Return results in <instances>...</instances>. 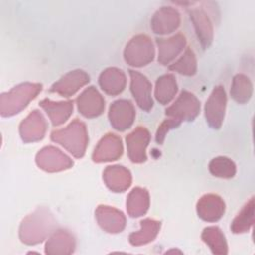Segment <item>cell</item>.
Listing matches in <instances>:
<instances>
[{"label":"cell","instance_id":"obj_1","mask_svg":"<svg viewBox=\"0 0 255 255\" xmlns=\"http://www.w3.org/2000/svg\"><path fill=\"white\" fill-rule=\"evenodd\" d=\"M56 219L49 208L38 207L22 220L19 238L26 245L39 244L56 230Z\"/></svg>","mask_w":255,"mask_h":255},{"label":"cell","instance_id":"obj_2","mask_svg":"<svg viewBox=\"0 0 255 255\" xmlns=\"http://www.w3.org/2000/svg\"><path fill=\"white\" fill-rule=\"evenodd\" d=\"M51 139L62 145L74 157L82 158L89 143L86 124L79 119H75L66 128L53 130Z\"/></svg>","mask_w":255,"mask_h":255},{"label":"cell","instance_id":"obj_3","mask_svg":"<svg viewBox=\"0 0 255 255\" xmlns=\"http://www.w3.org/2000/svg\"><path fill=\"white\" fill-rule=\"evenodd\" d=\"M42 89L43 86L40 83L25 82L2 93L0 96V115L7 118L19 114L41 93Z\"/></svg>","mask_w":255,"mask_h":255},{"label":"cell","instance_id":"obj_4","mask_svg":"<svg viewBox=\"0 0 255 255\" xmlns=\"http://www.w3.org/2000/svg\"><path fill=\"white\" fill-rule=\"evenodd\" d=\"M155 51L151 39L144 34L133 36L126 45L124 59L126 63L134 68H141L154 59Z\"/></svg>","mask_w":255,"mask_h":255},{"label":"cell","instance_id":"obj_5","mask_svg":"<svg viewBox=\"0 0 255 255\" xmlns=\"http://www.w3.org/2000/svg\"><path fill=\"white\" fill-rule=\"evenodd\" d=\"M200 112V101L187 90L180 92L176 100L165 109V116L183 122L193 121Z\"/></svg>","mask_w":255,"mask_h":255},{"label":"cell","instance_id":"obj_6","mask_svg":"<svg viewBox=\"0 0 255 255\" xmlns=\"http://www.w3.org/2000/svg\"><path fill=\"white\" fill-rule=\"evenodd\" d=\"M227 96L223 86L213 88L204 106V117L207 125L213 129H219L225 118Z\"/></svg>","mask_w":255,"mask_h":255},{"label":"cell","instance_id":"obj_7","mask_svg":"<svg viewBox=\"0 0 255 255\" xmlns=\"http://www.w3.org/2000/svg\"><path fill=\"white\" fill-rule=\"evenodd\" d=\"M35 160L38 167L46 172H59L70 169L74 165L71 157L53 145L40 149Z\"/></svg>","mask_w":255,"mask_h":255},{"label":"cell","instance_id":"obj_8","mask_svg":"<svg viewBox=\"0 0 255 255\" xmlns=\"http://www.w3.org/2000/svg\"><path fill=\"white\" fill-rule=\"evenodd\" d=\"M108 117L111 126L115 129L125 131L133 125L135 119L134 106L129 100H117L111 104Z\"/></svg>","mask_w":255,"mask_h":255},{"label":"cell","instance_id":"obj_9","mask_svg":"<svg viewBox=\"0 0 255 255\" xmlns=\"http://www.w3.org/2000/svg\"><path fill=\"white\" fill-rule=\"evenodd\" d=\"M150 141V132L145 127H136L126 136L128 155L133 163L146 161V147Z\"/></svg>","mask_w":255,"mask_h":255},{"label":"cell","instance_id":"obj_10","mask_svg":"<svg viewBox=\"0 0 255 255\" xmlns=\"http://www.w3.org/2000/svg\"><path fill=\"white\" fill-rule=\"evenodd\" d=\"M47 128L48 124L42 113L38 110H33L21 122L19 133L24 142H36L44 138Z\"/></svg>","mask_w":255,"mask_h":255},{"label":"cell","instance_id":"obj_11","mask_svg":"<svg viewBox=\"0 0 255 255\" xmlns=\"http://www.w3.org/2000/svg\"><path fill=\"white\" fill-rule=\"evenodd\" d=\"M124 152L123 142L119 135L109 132L105 134L96 145L92 159L97 163L115 161L119 159Z\"/></svg>","mask_w":255,"mask_h":255},{"label":"cell","instance_id":"obj_12","mask_svg":"<svg viewBox=\"0 0 255 255\" xmlns=\"http://www.w3.org/2000/svg\"><path fill=\"white\" fill-rule=\"evenodd\" d=\"M128 73L130 77V92L135 103L141 110L150 111L153 107L151 83L143 74L137 71L129 70Z\"/></svg>","mask_w":255,"mask_h":255},{"label":"cell","instance_id":"obj_13","mask_svg":"<svg viewBox=\"0 0 255 255\" xmlns=\"http://www.w3.org/2000/svg\"><path fill=\"white\" fill-rule=\"evenodd\" d=\"M76 102L78 111L87 119L97 118L105 111V99L94 86L85 89Z\"/></svg>","mask_w":255,"mask_h":255},{"label":"cell","instance_id":"obj_14","mask_svg":"<svg viewBox=\"0 0 255 255\" xmlns=\"http://www.w3.org/2000/svg\"><path fill=\"white\" fill-rule=\"evenodd\" d=\"M180 22V14L175 8L163 6L153 14L150 20V28L155 34L167 35L176 31Z\"/></svg>","mask_w":255,"mask_h":255},{"label":"cell","instance_id":"obj_15","mask_svg":"<svg viewBox=\"0 0 255 255\" xmlns=\"http://www.w3.org/2000/svg\"><path fill=\"white\" fill-rule=\"evenodd\" d=\"M90 82V76L83 70L77 69L65 74L59 81L55 82L51 88V93L69 98L76 94L82 87Z\"/></svg>","mask_w":255,"mask_h":255},{"label":"cell","instance_id":"obj_16","mask_svg":"<svg viewBox=\"0 0 255 255\" xmlns=\"http://www.w3.org/2000/svg\"><path fill=\"white\" fill-rule=\"evenodd\" d=\"M95 215L99 226L108 233H120L126 227L125 214L113 206L101 204L96 208Z\"/></svg>","mask_w":255,"mask_h":255},{"label":"cell","instance_id":"obj_17","mask_svg":"<svg viewBox=\"0 0 255 255\" xmlns=\"http://www.w3.org/2000/svg\"><path fill=\"white\" fill-rule=\"evenodd\" d=\"M196 212L203 221L216 222L225 212V202L217 194H204L196 203Z\"/></svg>","mask_w":255,"mask_h":255},{"label":"cell","instance_id":"obj_18","mask_svg":"<svg viewBox=\"0 0 255 255\" xmlns=\"http://www.w3.org/2000/svg\"><path fill=\"white\" fill-rule=\"evenodd\" d=\"M158 56L157 61L160 65H169L185 48L186 39L181 33L175 34L169 38H156L155 39Z\"/></svg>","mask_w":255,"mask_h":255},{"label":"cell","instance_id":"obj_19","mask_svg":"<svg viewBox=\"0 0 255 255\" xmlns=\"http://www.w3.org/2000/svg\"><path fill=\"white\" fill-rule=\"evenodd\" d=\"M188 14L201 47L209 48L213 41V25L207 13L202 8H192Z\"/></svg>","mask_w":255,"mask_h":255},{"label":"cell","instance_id":"obj_20","mask_svg":"<svg viewBox=\"0 0 255 255\" xmlns=\"http://www.w3.org/2000/svg\"><path fill=\"white\" fill-rule=\"evenodd\" d=\"M75 249L76 238L67 229H56L45 244V253L50 255L72 254Z\"/></svg>","mask_w":255,"mask_h":255},{"label":"cell","instance_id":"obj_21","mask_svg":"<svg viewBox=\"0 0 255 255\" xmlns=\"http://www.w3.org/2000/svg\"><path fill=\"white\" fill-rule=\"evenodd\" d=\"M103 179L107 187L113 192H124L131 184L130 171L123 165H110L103 171Z\"/></svg>","mask_w":255,"mask_h":255},{"label":"cell","instance_id":"obj_22","mask_svg":"<svg viewBox=\"0 0 255 255\" xmlns=\"http://www.w3.org/2000/svg\"><path fill=\"white\" fill-rule=\"evenodd\" d=\"M99 85L106 94L110 96H117L126 88V74L123 70L116 67L107 68L99 77Z\"/></svg>","mask_w":255,"mask_h":255},{"label":"cell","instance_id":"obj_23","mask_svg":"<svg viewBox=\"0 0 255 255\" xmlns=\"http://www.w3.org/2000/svg\"><path fill=\"white\" fill-rule=\"evenodd\" d=\"M39 105L46 112L54 127H58L67 122L73 114L74 109V102L71 100L54 102L50 99H44Z\"/></svg>","mask_w":255,"mask_h":255},{"label":"cell","instance_id":"obj_24","mask_svg":"<svg viewBox=\"0 0 255 255\" xmlns=\"http://www.w3.org/2000/svg\"><path fill=\"white\" fill-rule=\"evenodd\" d=\"M149 193L146 188L136 186L128 193L127 197V211L132 217H140L144 215L149 208Z\"/></svg>","mask_w":255,"mask_h":255},{"label":"cell","instance_id":"obj_25","mask_svg":"<svg viewBox=\"0 0 255 255\" xmlns=\"http://www.w3.org/2000/svg\"><path fill=\"white\" fill-rule=\"evenodd\" d=\"M160 227V221L152 218H145L140 221V229L129 234L128 241L132 246L145 245L156 238Z\"/></svg>","mask_w":255,"mask_h":255},{"label":"cell","instance_id":"obj_26","mask_svg":"<svg viewBox=\"0 0 255 255\" xmlns=\"http://www.w3.org/2000/svg\"><path fill=\"white\" fill-rule=\"evenodd\" d=\"M177 82L172 74H164L157 78L155 82L154 97L161 105L169 104L177 93Z\"/></svg>","mask_w":255,"mask_h":255},{"label":"cell","instance_id":"obj_27","mask_svg":"<svg viewBox=\"0 0 255 255\" xmlns=\"http://www.w3.org/2000/svg\"><path fill=\"white\" fill-rule=\"evenodd\" d=\"M201 239L213 254L225 255L228 253V245L225 235L219 227H205L201 233Z\"/></svg>","mask_w":255,"mask_h":255},{"label":"cell","instance_id":"obj_28","mask_svg":"<svg viewBox=\"0 0 255 255\" xmlns=\"http://www.w3.org/2000/svg\"><path fill=\"white\" fill-rule=\"evenodd\" d=\"M254 223V197H251L231 222L230 229L235 234L246 233Z\"/></svg>","mask_w":255,"mask_h":255},{"label":"cell","instance_id":"obj_29","mask_svg":"<svg viewBox=\"0 0 255 255\" xmlns=\"http://www.w3.org/2000/svg\"><path fill=\"white\" fill-rule=\"evenodd\" d=\"M253 85L251 80L244 74H237L233 77L230 96L238 104H246L252 97Z\"/></svg>","mask_w":255,"mask_h":255},{"label":"cell","instance_id":"obj_30","mask_svg":"<svg viewBox=\"0 0 255 255\" xmlns=\"http://www.w3.org/2000/svg\"><path fill=\"white\" fill-rule=\"evenodd\" d=\"M209 172L219 178L229 179L236 174V164L226 156H217L210 160L208 164Z\"/></svg>","mask_w":255,"mask_h":255},{"label":"cell","instance_id":"obj_31","mask_svg":"<svg viewBox=\"0 0 255 255\" xmlns=\"http://www.w3.org/2000/svg\"><path fill=\"white\" fill-rule=\"evenodd\" d=\"M168 69L183 76L190 77L195 75L197 72V60L194 52L190 48H186L182 56L169 65Z\"/></svg>","mask_w":255,"mask_h":255},{"label":"cell","instance_id":"obj_32","mask_svg":"<svg viewBox=\"0 0 255 255\" xmlns=\"http://www.w3.org/2000/svg\"><path fill=\"white\" fill-rule=\"evenodd\" d=\"M181 125V123L175 119L167 118L165 119L159 126L155 133V141L158 144H162L167 132L173 128H178Z\"/></svg>","mask_w":255,"mask_h":255}]
</instances>
